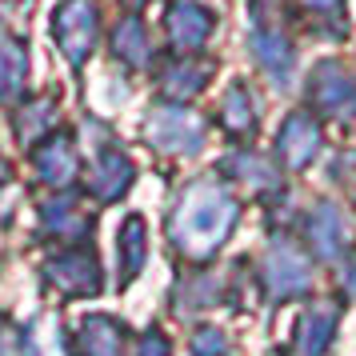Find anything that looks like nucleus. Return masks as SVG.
I'll list each match as a JSON object with an SVG mask.
<instances>
[{"label": "nucleus", "mask_w": 356, "mask_h": 356, "mask_svg": "<svg viewBox=\"0 0 356 356\" xmlns=\"http://www.w3.org/2000/svg\"><path fill=\"white\" fill-rule=\"evenodd\" d=\"M308 13H316L321 20H340L344 17V0H300Z\"/></svg>", "instance_id": "23"}, {"label": "nucleus", "mask_w": 356, "mask_h": 356, "mask_svg": "<svg viewBox=\"0 0 356 356\" xmlns=\"http://www.w3.org/2000/svg\"><path fill=\"white\" fill-rule=\"evenodd\" d=\"M337 321H340V308L328 305V300L308 308L300 324H296V332H292V356H324L332 337H337Z\"/></svg>", "instance_id": "11"}, {"label": "nucleus", "mask_w": 356, "mask_h": 356, "mask_svg": "<svg viewBox=\"0 0 356 356\" xmlns=\"http://www.w3.org/2000/svg\"><path fill=\"white\" fill-rule=\"evenodd\" d=\"M212 17L204 4H196V0H177L172 8H168V17H164V33H168V44L180 52H196L209 44L212 36Z\"/></svg>", "instance_id": "9"}, {"label": "nucleus", "mask_w": 356, "mask_h": 356, "mask_svg": "<svg viewBox=\"0 0 356 356\" xmlns=\"http://www.w3.org/2000/svg\"><path fill=\"white\" fill-rule=\"evenodd\" d=\"M113 52L120 65L129 68H145L148 56H152V40H148V29L140 24V17H124L113 33Z\"/></svg>", "instance_id": "16"}, {"label": "nucleus", "mask_w": 356, "mask_h": 356, "mask_svg": "<svg viewBox=\"0 0 356 356\" xmlns=\"http://www.w3.org/2000/svg\"><path fill=\"white\" fill-rule=\"evenodd\" d=\"M308 244H312V252L321 260H337L348 241H353V232H348V220H344V212L332 204V200H321L316 209L308 212Z\"/></svg>", "instance_id": "10"}, {"label": "nucleus", "mask_w": 356, "mask_h": 356, "mask_svg": "<svg viewBox=\"0 0 356 356\" xmlns=\"http://www.w3.org/2000/svg\"><path fill=\"white\" fill-rule=\"evenodd\" d=\"M257 104H252V92H248V84L236 81L232 88H228L225 104H220V124H225L228 136H252V129H257Z\"/></svg>", "instance_id": "17"}, {"label": "nucleus", "mask_w": 356, "mask_h": 356, "mask_svg": "<svg viewBox=\"0 0 356 356\" xmlns=\"http://www.w3.org/2000/svg\"><path fill=\"white\" fill-rule=\"evenodd\" d=\"M8 177V168H4V156H0V180Z\"/></svg>", "instance_id": "25"}, {"label": "nucleus", "mask_w": 356, "mask_h": 356, "mask_svg": "<svg viewBox=\"0 0 356 356\" xmlns=\"http://www.w3.org/2000/svg\"><path fill=\"white\" fill-rule=\"evenodd\" d=\"M308 97H312V104L324 116L348 120V116H356V76L344 65H337V60L316 65L312 81H308Z\"/></svg>", "instance_id": "7"}, {"label": "nucleus", "mask_w": 356, "mask_h": 356, "mask_svg": "<svg viewBox=\"0 0 356 356\" xmlns=\"http://www.w3.org/2000/svg\"><path fill=\"white\" fill-rule=\"evenodd\" d=\"M40 225H44V232H56V236L76 241V236H84V232L92 228V220H88L68 196H56V200H49V204L40 209Z\"/></svg>", "instance_id": "20"}, {"label": "nucleus", "mask_w": 356, "mask_h": 356, "mask_svg": "<svg viewBox=\"0 0 356 356\" xmlns=\"http://www.w3.org/2000/svg\"><path fill=\"white\" fill-rule=\"evenodd\" d=\"M236 220H241L236 196H228L216 184H193L168 216V236H172L180 257L212 260L232 236Z\"/></svg>", "instance_id": "1"}, {"label": "nucleus", "mask_w": 356, "mask_h": 356, "mask_svg": "<svg viewBox=\"0 0 356 356\" xmlns=\"http://www.w3.org/2000/svg\"><path fill=\"white\" fill-rule=\"evenodd\" d=\"M260 280L276 300H289V296H305L312 289V268L289 241H273V248L264 252V264H260Z\"/></svg>", "instance_id": "4"}, {"label": "nucleus", "mask_w": 356, "mask_h": 356, "mask_svg": "<svg viewBox=\"0 0 356 356\" xmlns=\"http://www.w3.org/2000/svg\"><path fill=\"white\" fill-rule=\"evenodd\" d=\"M321 124L312 120V113H289L276 136V156L284 161V168H308L321 156Z\"/></svg>", "instance_id": "8"}, {"label": "nucleus", "mask_w": 356, "mask_h": 356, "mask_svg": "<svg viewBox=\"0 0 356 356\" xmlns=\"http://www.w3.org/2000/svg\"><path fill=\"white\" fill-rule=\"evenodd\" d=\"M136 180V168L132 161L120 152V148H104L97 161H92V172H88V193L97 196V200H120V196L129 193V184Z\"/></svg>", "instance_id": "12"}, {"label": "nucleus", "mask_w": 356, "mask_h": 356, "mask_svg": "<svg viewBox=\"0 0 356 356\" xmlns=\"http://www.w3.org/2000/svg\"><path fill=\"white\" fill-rule=\"evenodd\" d=\"M225 164H228V177L244 180L252 188H276V172L260 156H228Z\"/></svg>", "instance_id": "21"}, {"label": "nucleus", "mask_w": 356, "mask_h": 356, "mask_svg": "<svg viewBox=\"0 0 356 356\" xmlns=\"http://www.w3.org/2000/svg\"><path fill=\"white\" fill-rule=\"evenodd\" d=\"M252 56L273 76V84H289L296 52H292L284 20L276 8H268V0H252Z\"/></svg>", "instance_id": "2"}, {"label": "nucleus", "mask_w": 356, "mask_h": 356, "mask_svg": "<svg viewBox=\"0 0 356 356\" xmlns=\"http://www.w3.org/2000/svg\"><path fill=\"white\" fill-rule=\"evenodd\" d=\"M116 248H120V284H129L140 276L145 268V252H148V232L140 216H129L120 225V236H116Z\"/></svg>", "instance_id": "18"}, {"label": "nucleus", "mask_w": 356, "mask_h": 356, "mask_svg": "<svg viewBox=\"0 0 356 356\" xmlns=\"http://www.w3.org/2000/svg\"><path fill=\"white\" fill-rule=\"evenodd\" d=\"M44 280L60 296H97L104 284V273L88 248H72V252H60L44 264Z\"/></svg>", "instance_id": "6"}, {"label": "nucleus", "mask_w": 356, "mask_h": 356, "mask_svg": "<svg viewBox=\"0 0 356 356\" xmlns=\"http://www.w3.org/2000/svg\"><path fill=\"white\" fill-rule=\"evenodd\" d=\"M97 33H100V13L92 0H65L52 17V40L72 65L88 60V52L97 49Z\"/></svg>", "instance_id": "3"}, {"label": "nucleus", "mask_w": 356, "mask_h": 356, "mask_svg": "<svg viewBox=\"0 0 356 356\" xmlns=\"http://www.w3.org/2000/svg\"><path fill=\"white\" fill-rule=\"evenodd\" d=\"M228 340L220 328H212V324H204V328H196L193 332V356H225Z\"/></svg>", "instance_id": "22"}, {"label": "nucleus", "mask_w": 356, "mask_h": 356, "mask_svg": "<svg viewBox=\"0 0 356 356\" xmlns=\"http://www.w3.org/2000/svg\"><path fill=\"white\" fill-rule=\"evenodd\" d=\"M209 84V68L204 65H172V68H164V76H161V97L168 100V104H184V100H193L200 88Z\"/></svg>", "instance_id": "19"}, {"label": "nucleus", "mask_w": 356, "mask_h": 356, "mask_svg": "<svg viewBox=\"0 0 356 356\" xmlns=\"http://www.w3.org/2000/svg\"><path fill=\"white\" fill-rule=\"evenodd\" d=\"M24 84H29V49L17 36H4L0 40V100L17 104L24 97Z\"/></svg>", "instance_id": "15"}, {"label": "nucleus", "mask_w": 356, "mask_h": 356, "mask_svg": "<svg viewBox=\"0 0 356 356\" xmlns=\"http://www.w3.org/2000/svg\"><path fill=\"white\" fill-rule=\"evenodd\" d=\"M124 324L113 316H88L76 332V353L81 356H124Z\"/></svg>", "instance_id": "14"}, {"label": "nucleus", "mask_w": 356, "mask_h": 356, "mask_svg": "<svg viewBox=\"0 0 356 356\" xmlns=\"http://www.w3.org/2000/svg\"><path fill=\"white\" fill-rule=\"evenodd\" d=\"M33 164H36V172H40V180H49L52 188H65L68 180L76 177V145H72V136L68 132L44 136L33 148Z\"/></svg>", "instance_id": "13"}, {"label": "nucleus", "mask_w": 356, "mask_h": 356, "mask_svg": "<svg viewBox=\"0 0 356 356\" xmlns=\"http://www.w3.org/2000/svg\"><path fill=\"white\" fill-rule=\"evenodd\" d=\"M148 140L161 148V152H172V156H193L204 148V129L188 108L180 104H168V108H156L148 116Z\"/></svg>", "instance_id": "5"}, {"label": "nucleus", "mask_w": 356, "mask_h": 356, "mask_svg": "<svg viewBox=\"0 0 356 356\" xmlns=\"http://www.w3.org/2000/svg\"><path fill=\"white\" fill-rule=\"evenodd\" d=\"M140 356H168V340H164L161 328H148L140 337Z\"/></svg>", "instance_id": "24"}]
</instances>
